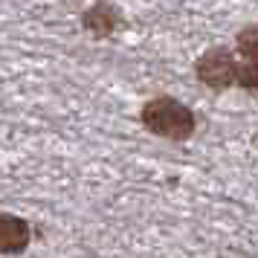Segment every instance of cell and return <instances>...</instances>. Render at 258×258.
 Segmentation results:
<instances>
[{
  "label": "cell",
  "mask_w": 258,
  "mask_h": 258,
  "mask_svg": "<svg viewBox=\"0 0 258 258\" xmlns=\"http://www.w3.org/2000/svg\"><path fill=\"white\" fill-rule=\"evenodd\" d=\"M140 122L151 131L154 137H163L171 142H186L198 131V116L188 105L171 96H157L145 102L140 110Z\"/></svg>",
  "instance_id": "obj_1"
},
{
  "label": "cell",
  "mask_w": 258,
  "mask_h": 258,
  "mask_svg": "<svg viewBox=\"0 0 258 258\" xmlns=\"http://www.w3.org/2000/svg\"><path fill=\"white\" fill-rule=\"evenodd\" d=\"M238 64L241 61H235V55L226 47H212L198 58L195 76L209 90H229L238 82Z\"/></svg>",
  "instance_id": "obj_2"
},
{
  "label": "cell",
  "mask_w": 258,
  "mask_h": 258,
  "mask_svg": "<svg viewBox=\"0 0 258 258\" xmlns=\"http://www.w3.org/2000/svg\"><path fill=\"white\" fill-rule=\"evenodd\" d=\"M32 241V226L21 215L0 212V255H21Z\"/></svg>",
  "instance_id": "obj_3"
},
{
  "label": "cell",
  "mask_w": 258,
  "mask_h": 258,
  "mask_svg": "<svg viewBox=\"0 0 258 258\" xmlns=\"http://www.w3.org/2000/svg\"><path fill=\"white\" fill-rule=\"evenodd\" d=\"M119 24H122V15H119V9L113 3H107V0H96L93 6L82 15V26L93 38H110L119 29Z\"/></svg>",
  "instance_id": "obj_4"
},
{
  "label": "cell",
  "mask_w": 258,
  "mask_h": 258,
  "mask_svg": "<svg viewBox=\"0 0 258 258\" xmlns=\"http://www.w3.org/2000/svg\"><path fill=\"white\" fill-rule=\"evenodd\" d=\"M235 44H238V52H241V64H258V26L249 24L244 26L238 38H235Z\"/></svg>",
  "instance_id": "obj_5"
}]
</instances>
